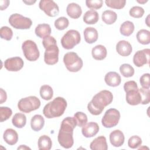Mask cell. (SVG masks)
Returning a JSON list of instances; mask_svg holds the SVG:
<instances>
[{"label": "cell", "instance_id": "obj_1", "mask_svg": "<svg viewBox=\"0 0 150 150\" xmlns=\"http://www.w3.org/2000/svg\"><path fill=\"white\" fill-rule=\"evenodd\" d=\"M76 125L77 121L74 117H67L62 121L58 134L57 140L60 146L64 148L69 149L73 145V130Z\"/></svg>", "mask_w": 150, "mask_h": 150}, {"label": "cell", "instance_id": "obj_2", "mask_svg": "<svg viewBox=\"0 0 150 150\" xmlns=\"http://www.w3.org/2000/svg\"><path fill=\"white\" fill-rule=\"evenodd\" d=\"M113 100V95L108 90H103L97 93L87 105L88 111L94 115H98L104 108L110 104Z\"/></svg>", "mask_w": 150, "mask_h": 150}, {"label": "cell", "instance_id": "obj_3", "mask_svg": "<svg viewBox=\"0 0 150 150\" xmlns=\"http://www.w3.org/2000/svg\"><path fill=\"white\" fill-rule=\"evenodd\" d=\"M42 45L45 49L44 61L46 64L53 65L59 60V47L54 37L49 36L43 39Z\"/></svg>", "mask_w": 150, "mask_h": 150}, {"label": "cell", "instance_id": "obj_4", "mask_svg": "<svg viewBox=\"0 0 150 150\" xmlns=\"http://www.w3.org/2000/svg\"><path fill=\"white\" fill-rule=\"evenodd\" d=\"M66 107V100L63 97H57L45 105L43 114L47 118L59 117L64 114Z\"/></svg>", "mask_w": 150, "mask_h": 150}, {"label": "cell", "instance_id": "obj_5", "mask_svg": "<svg viewBox=\"0 0 150 150\" xmlns=\"http://www.w3.org/2000/svg\"><path fill=\"white\" fill-rule=\"evenodd\" d=\"M63 62L66 69L71 72H77L83 67L82 59L75 52L66 53L63 57Z\"/></svg>", "mask_w": 150, "mask_h": 150}, {"label": "cell", "instance_id": "obj_6", "mask_svg": "<svg viewBox=\"0 0 150 150\" xmlns=\"http://www.w3.org/2000/svg\"><path fill=\"white\" fill-rule=\"evenodd\" d=\"M40 106V101L36 96H29L21 98L18 103L19 110L25 113H29L38 109Z\"/></svg>", "mask_w": 150, "mask_h": 150}, {"label": "cell", "instance_id": "obj_7", "mask_svg": "<svg viewBox=\"0 0 150 150\" xmlns=\"http://www.w3.org/2000/svg\"><path fill=\"white\" fill-rule=\"evenodd\" d=\"M81 40L80 33L74 29L68 30L62 38L61 44L64 49L67 50L73 49Z\"/></svg>", "mask_w": 150, "mask_h": 150}, {"label": "cell", "instance_id": "obj_8", "mask_svg": "<svg viewBox=\"0 0 150 150\" xmlns=\"http://www.w3.org/2000/svg\"><path fill=\"white\" fill-rule=\"evenodd\" d=\"M22 49L25 58L30 62L37 60L40 56L38 46L35 42L26 40L22 45Z\"/></svg>", "mask_w": 150, "mask_h": 150}, {"label": "cell", "instance_id": "obj_9", "mask_svg": "<svg viewBox=\"0 0 150 150\" xmlns=\"http://www.w3.org/2000/svg\"><path fill=\"white\" fill-rule=\"evenodd\" d=\"M9 23L16 29H28L32 25V20L19 13L12 14L9 18Z\"/></svg>", "mask_w": 150, "mask_h": 150}, {"label": "cell", "instance_id": "obj_10", "mask_svg": "<svg viewBox=\"0 0 150 150\" xmlns=\"http://www.w3.org/2000/svg\"><path fill=\"white\" fill-rule=\"evenodd\" d=\"M120 119V112L115 108H110L107 110L101 120L103 127L110 128L116 126Z\"/></svg>", "mask_w": 150, "mask_h": 150}, {"label": "cell", "instance_id": "obj_11", "mask_svg": "<svg viewBox=\"0 0 150 150\" xmlns=\"http://www.w3.org/2000/svg\"><path fill=\"white\" fill-rule=\"evenodd\" d=\"M39 8L50 17H54L59 13L57 4L52 0H41L39 4Z\"/></svg>", "mask_w": 150, "mask_h": 150}, {"label": "cell", "instance_id": "obj_12", "mask_svg": "<svg viewBox=\"0 0 150 150\" xmlns=\"http://www.w3.org/2000/svg\"><path fill=\"white\" fill-rule=\"evenodd\" d=\"M149 49H145L137 51L134 55L133 62L137 67H142L145 64H149Z\"/></svg>", "mask_w": 150, "mask_h": 150}, {"label": "cell", "instance_id": "obj_13", "mask_svg": "<svg viewBox=\"0 0 150 150\" xmlns=\"http://www.w3.org/2000/svg\"><path fill=\"white\" fill-rule=\"evenodd\" d=\"M23 65V60L19 57L8 58L4 62L5 68L9 71H18L22 69Z\"/></svg>", "mask_w": 150, "mask_h": 150}, {"label": "cell", "instance_id": "obj_14", "mask_svg": "<svg viewBox=\"0 0 150 150\" xmlns=\"http://www.w3.org/2000/svg\"><path fill=\"white\" fill-rule=\"evenodd\" d=\"M99 131V126L97 123L90 122L82 127L81 132L86 138H91L95 136Z\"/></svg>", "mask_w": 150, "mask_h": 150}, {"label": "cell", "instance_id": "obj_15", "mask_svg": "<svg viewBox=\"0 0 150 150\" xmlns=\"http://www.w3.org/2000/svg\"><path fill=\"white\" fill-rule=\"evenodd\" d=\"M124 135L120 129H115L110 134V141L112 145L115 147L122 146L124 142Z\"/></svg>", "mask_w": 150, "mask_h": 150}, {"label": "cell", "instance_id": "obj_16", "mask_svg": "<svg viewBox=\"0 0 150 150\" xmlns=\"http://www.w3.org/2000/svg\"><path fill=\"white\" fill-rule=\"evenodd\" d=\"M116 50L120 55L122 56H128L131 54L132 51V47L129 42L122 40L117 43Z\"/></svg>", "mask_w": 150, "mask_h": 150}, {"label": "cell", "instance_id": "obj_17", "mask_svg": "<svg viewBox=\"0 0 150 150\" xmlns=\"http://www.w3.org/2000/svg\"><path fill=\"white\" fill-rule=\"evenodd\" d=\"M125 98L127 103L131 105H138L141 104V97L138 88L126 92Z\"/></svg>", "mask_w": 150, "mask_h": 150}, {"label": "cell", "instance_id": "obj_18", "mask_svg": "<svg viewBox=\"0 0 150 150\" xmlns=\"http://www.w3.org/2000/svg\"><path fill=\"white\" fill-rule=\"evenodd\" d=\"M105 83L111 87H117L119 86L121 81L120 75L115 71H110L107 73L104 77Z\"/></svg>", "mask_w": 150, "mask_h": 150}, {"label": "cell", "instance_id": "obj_19", "mask_svg": "<svg viewBox=\"0 0 150 150\" xmlns=\"http://www.w3.org/2000/svg\"><path fill=\"white\" fill-rule=\"evenodd\" d=\"M90 148L92 150H107L108 145L106 138L104 136H99L96 138L90 145Z\"/></svg>", "mask_w": 150, "mask_h": 150}, {"label": "cell", "instance_id": "obj_20", "mask_svg": "<svg viewBox=\"0 0 150 150\" xmlns=\"http://www.w3.org/2000/svg\"><path fill=\"white\" fill-rule=\"evenodd\" d=\"M3 138L8 145H13L18 141V134L15 129L8 128L4 132Z\"/></svg>", "mask_w": 150, "mask_h": 150}, {"label": "cell", "instance_id": "obj_21", "mask_svg": "<svg viewBox=\"0 0 150 150\" xmlns=\"http://www.w3.org/2000/svg\"><path fill=\"white\" fill-rule=\"evenodd\" d=\"M67 14L73 19H78L82 13L81 6L76 3H70L66 8Z\"/></svg>", "mask_w": 150, "mask_h": 150}, {"label": "cell", "instance_id": "obj_22", "mask_svg": "<svg viewBox=\"0 0 150 150\" xmlns=\"http://www.w3.org/2000/svg\"><path fill=\"white\" fill-rule=\"evenodd\" d=\"M98 32L93 27H87L84 30V38L85 41L89 44L96 42L98 39Z\"/></svg>", "mask_w": 150, "mask_h": 150}, {"label": "cell", "instance_id": "obj_23", "mask_svg": "<svg viewBox=\"0 0 150 150\" xmlns=\"http://www.w3.org/2000/svg\"><path fill=\"white\" fill-rule=\"evenodd\" d=\"M91 54L94 59L97 60H102L106 57L107 51L104 46L98 45L92 49Z\"/></svg>", "mask_w": 150, "mask_h": 150}, {"label": "cell", "instance_id": "obj_24", "mask_svg": "<svg viewBox=\"0 0 150 150\" xmlns=\"http://www.w3.org/2000/svg\"><path fill=\"white\" fill-rule=\"evenodd\" d=\"M52 30L50 25L47 23L39 24L35 28V32L37 36L40 38H45L50 36Z\"/></svg>", "mask_w": 150, "mask_h": 150}, {"label": "cell", "instance_id": "obj_25", "mask_svg": "<svg viewBox=\"0 0 150 150\" xmlns=\"http://www.w3.org/2000/svg\"><path fill=\"white\" fill-rule=\"evenodd\" d=\"M45 125L44 118L39 114L35 115L30 120L31 128L35 131H39L41 130Z\"/></svg>", "mask_w": 150, "mask_h": 150}, {"label": "cell", "instance_id": "obj_26", "mask_svg": "<svg viewBox=\"0 0 150 150\" xmlns=\"http://www.w3.org/2000/svg\"><path fill=\"white\" fill-rule=\"evenodd\" d=\"M99 19V15L97 11L91 9L87 11L83 16V21L88 25L96 23Z\"/></svg>", "mask_w": 150, "mask_h": 150}, {"label": "cell", "instance_id": "obj_27", "mask_svg": "<svg viewBox=\"0 0 150 150\" xmlns=\"http://www.w3.org/2000/svg\"><path fill=\"white\" fill-rule=\"evenodd\" d=\"M38 145L39 149L49 150L52 146V142L49 136L46 135H43L39 137Z\"/></svg>", "mask_w": 150, "mask_h": 150}, {"label": "cell", "instance_id": "obj_28", "mask_svg": "<svg viewBox=\"0 0 150 150\" xmlns=\"http://www.w3.org/2000/svg\"><path fill=\"white\" fill-rule=\"evenodd\" d=\"M134 29L135 26L134 23L131 21H127L121 25L120 31L121 34L123 36H129L133 33Z\"/></svg>", "mask_w": 150, "mask_h": 150}, {"label": "cell", "instance_id": "obj_29", "mask_svg": "<svg viewBox=\"0 0 150 150\" xmlns=\"http://www.w3.org/2000/svg\"><path fill=\"white\" fill-rule=\"evenodd\" d=\"M101 18L103 21L107 25H111L116 21L117 19V15L115 12L111 10H106L103 12Z\"/></svg>", "mask_w": 150, "mask_h": 150}, {"label": "cell", "instance_id": "obj_30", "mask_svg": "<svg viewBox=\"0 0 150 150\" xmlns=\"http://www.w3.org/2000/svg\"><path fill=\"white\" fill-rule=\"evenodd\" d=\"M12 124L16 128H22L26 125V117L22 113H16L12 119Z\"/></svg>", "mask_w": 150, "mask_h": 150}, {"label": "cell", "instance_id": "obj_31", "mask_svg": "<svg viewBox=\"0 0 150 150\" xmlns=\"http://www.w3.org/2000/svg\"><path fill=\"white\" fill-rule=\"evenodd\" d=\"M137 39L141 44L148 45L150 43V32L146 29L139 30L137 33Z\"/></svg>", "mask_w": 150, "mask_h": 150}, {"label": "cell", "instance_id": "obj_32", "mask_svg": "<svg viewBox=\"0 0 150 150\" xmlns=\"http://www.w3.org/2000/svg\"><path fill=\"white\" fill-rule=\"evenodd\" d=\"M40 96L45 100H50L53 96L52 88L49 85H43L40 88Z\"/></svg>", "mask_w": 150, "mask_h": 150}, {"label": "cell", "instance_id": "obj_33", "mask_svg": "<svg viewBox=\"0 0 150 150\" xmlns=\"http://www.w3.org/2000/svg\"><path fill=\"white\" fill-rule=\"evenodd\" d=\"M120 71L121 74L125 77H131L134 74V69L129 64L124 63L120 66Z\"/></svg>", "mask_w": 150, "mask_h": 150}, {"label": "cell", "instance_id": "obj_34", "mask_svg": "<svg viewBox=\"0 0 150 150\" xmlns=\"http://www.w3.org/2000/svg\"><path fill=\"white\" fill-rule=\"evenodd\" d=\"M107 6L117 9L123 8L126 4L125 0H106L105 1Z\"/></svg>", "mask_w": 150, "mask_h": 150}, {"label": "cell", "instance_id": "obj_35", "mask_svg": "<svg viewBox=\"0 0 150 150\" xmlns=\"http://www.w3.org/2000/svg\"><path fill=\"white\" fill-rule=\"evenodd\" d=\"M69 25V21L68 19L64 16L59 17L54 21L55 28L57 29L60 30H62L67 28Z\"/></svg>", "mask_w": 150, "mask_h": 150}, {"label": "cell", "instance_id": "obj_36", "mask_svg": "<svg viewBox=\"0 0 150 150\" xmlns=\"http://www.w3.org/2000/svg\"><path fill=\"white\" fill-rule=\"evenodd\" d=\"M139 92L141 97V102L142 104H148L150 101V91L149 88H138Z\"/></svg>", "mask_w": 150, "mask_h": 150}, {"label": "cell", "instance_id": "obj_37", "mask_svg": "<svg viewBox=\"0 0 150 150\" xmlns=\"http://www.w3.org/2000/svg\"><path fill=\"white\" fill-rule=\"evenodd\" d=\"M74 117L77 121V125L79 127H83L87 124V115L83 112H77L74 114Z\"/></svg>", "mask_w": 150, "mask_h": 150}, {"label": "cell", "instance_id": "obj_38", "mask_svg": "<svg viewBox=\"0 0 150 150\" xmlns=\"http://www.w3.org/2000/svg\"><path fill=\"white\" fill-rule=\"evenodd\" d=\"M142 144V139L138 135L131 137L128 141V145L132 149H135L141 146Z\"/></svg>", "mask_w": 150, "mask_h": 150}, {"label": "cell", "instance_id": "obj_39", "mask_svg": "<svg viewBox=\"0 0 150 150\" xmlns=\"http://www.w3.org/2000/svg\"><path fill=\"white\" fill-rule=\"evenodd\" d=\"M12 114V110L8 107H0V121L4 122L10 118Z\"/></svg>", "mask_w": 150, "mask_h": 150}, {"label": "cell", "instance_id": "obj_40", "mask_svg": "<svg viewBox=\"0 0 150 150\" xmlns=\"http://www.w3.org/2000/svg\"><path fill=\"white\" fill-rule=\"evenodd\" d=\"M144 9L139 6H135L132 7L129 11V15L135 18H141L144 15Z\"/></svg>", "mask_w": 150, "mask_h": 150}, {"label": "cell", "instance_id": "obj_41", "mask_svg": "<svg viewBox=\"0 0 150 150\" xmlns=\"http://www.w3.org/2000/svg\"><path fill=\"white\" fill-rule=\"evenodd\" d=\"M0 35L2 39L6 40H10L13 36V32L10 28L2 26L0 29Z\"/></svg>", "mask_w": 150, "mask_h": 150}, {"label": "cell", "instance_id": "obj_42", "mask_svg": "<svg viewBox=\"0 0 150 150\" xmlns=\"http://www.w3.org/2000/svg\"><path fill=\"white\" fill-rule=\"evenodd\" d=\"M86 4L91 9H98L102 7L103 1L102 0H87L86 1Z\"/></svg>", "mask_w": 150, "mask_h": 150}, {"label": "cell", "instance_id": "obj_43", "mask_svg": "<svg viewBox=\"0 0 150 150\" xmlns=\"http://www.w3.org/2000/svg\"><path fill=\"white\" fill-rule=\"evenodd\" d=\"M150 74L149 73H145L142 75L139 79L140 84L143 88H149L150 86Z\"/></svg>", "mask_w": 150, "mask_h": 150}, {"label": "cell", "instance_id": "obj_44", "mask_svg": "<svg viewBox=\"0 0 150 150\" xmlns=\"http://www.w3.org/2000/svg\"><path fill=\"white\" fill-rule=\"evenodd\" d=\"M138 85L137 83L135 81L131 80V81H128L124 83V91L126 92L131 90H135V89H138Z\"/></svg>", "mask_w": 150, "mask_h": 150}, {"label": "cell", "instance_id": "obj_45", "mask_svg": "<svg viewBox=\"0 0 150 150\" xmlns=\"http://www.w3.org/2000/svg\"><path fill=\"white\" fill-rule=\"evenodd\" d=\"M0 96H1L0 104H2L3 103L6 101V98H7L6 93L2 88H0Z\"/></svg>", "mask_w": 150, "mask_h": 150}, {"label": "cell", "instance_id": "obj_46", "mask_svg": "<svg viewBox=\"0 0 150 150\" xmlns=\"http://www.w3.org/2000/svg\"><path fill=\"white\" fill-rule=\"evenodd\" d=\"M1 10L3 11L9 5V1H1Z\"/></svg>", "mask_w": 150, "mask_h": 150}, {"label": "cell", "instance_id": "obj_47", "mask_svg": "<svg viewBox=\"0 0 150 150\" xmlns=\"http://www.w3.org/2000/svg\"><path fill=\"white\" fill-rule=\"evenodd\" d=\"M30 149V148H29V147H28V146H26V145H21L19 147H18V149Z\"/></svg>", "mask_w": 150, "mask_h": 150}, {"label": "cell", "instance_id": "obj_48", "mask_svg": "<svg viewBox=\"0 0 150 150\" xmlns=\"http://www.w3.org/2000/svg\"><path fill=\"white\" fill-rule=\"evenodd\" d=\"M23 2H24V3H25V4H26L27 5H32L33 4H34L36 1H28V2H27V1H23Z\"/></svg>", "mask_w": 150, "mask_h": 150}, {"label": "cell", "instance_id": "obj_49", "mask_svg": "<svg viewBox=\"0 0 150 150\" xmlns=\"http://www.w3.org/2000/svg\"><path fill=\"white\" fill-rule=\"evenodd\" d=\"M137 1V2H138V3H139V4H145V3H146V2H148V0H143V1Z\"/></svg>", "mask_w": 150, "mask_h": 150}]
</instances>
